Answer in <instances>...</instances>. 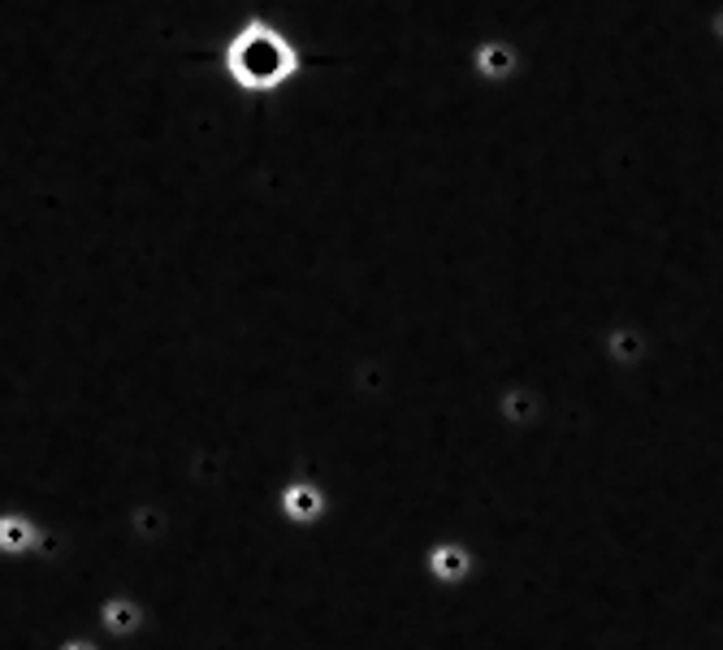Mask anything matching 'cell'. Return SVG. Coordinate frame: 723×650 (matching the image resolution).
<instances>
[{
  "label": "cell",
  "mask_w": 723,
  "mask_h": 650,
  "mask_svg": "<svg viewBox=\"0 0 723 650\" xmlns=\"http://www.w3.org/2000/svg\"><path fill=\"white\" fill-rule=\"evenodd\" d=\"M35 533H31V525H26V520H0V546H26L31 542Z\"/></svg>",
  "instance_id": "2"
},
{
  "label": "cell",
  "mask_w": 723,
  "mask_h": 650,
  "mask_svg": "<svg viewBox=\"0 0 723 650\" xmlns=\"http://www.w3.org/2000/svg\"><path fill=\"white\" fill-rule=\"evenodd\" d=\"M291 48H286L282 35H273L269 26H247V31L234 39L230 48V74L239 78L243 87H273L291 74Z\"/></svg>",
  "instance_id": "1"
}]
</instances>
